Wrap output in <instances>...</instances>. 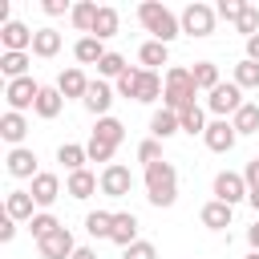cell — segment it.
Wrapping results in <instances>:
<instances>
[{
	"instance_id": "6da1fadb",
	"label": "cell",
	"mask_w": 259,
	"mask_h": 259,
	"mask_svg": "<svg viewBox=\"0 0 259 259\" xmlns=\"http://www.w3.org/2000/svg\"><path fill=\"white\" fill-rule=\"evenodd\" d=\"M146 198L154 202V206H174L178 202V170H174V162H154V166H146Z\"/></svg>"
},
{
	"instance_id": "7a4b0ae2",
	"label": "cell",
	"mask_w": 259,
	"mask_h": 259,
	"mask_svg": "<svg viewBox=\"0 0 259 259\" xmlns=\"http://www.w3.org/2000/svg\"><path fill=\"white\" fill-rule=\"evenodd\" d=\"M138 20H142V28L150 32V40H162V45H170V40L182 32V20H178L166 4H158V0L138 4Z\"/></svg>"
},
{
	"instance_id": "3957f363",
	"label": "cell",
	"mask_w": 259,
	"mask_h": 259,
	"mask_svg": "<svg viewBox=\"0 0 259 259\" xmlns=\"http://www.w3.org/2000/svg\"><path fill=\"white\" fill-rule=\"evenodd\" d=\"M194 77H190V69H182V65H170L166 69V93H162V105L166 109H174V113H182V109H190V105H198L194 101Z\"/></svg>"
},
{
	"instance_id": "277c9868",
	"label": "cell",
	"mask_w": 259,
	"mask_h": 259,
	"mask_svg": "<svg viewBox=\"0 0 259 259\" xmlns=\"http://www.w3.org/2000/svg\"><path fill=\"white\" fill-rule=\"evenodd\" d=\"M243 105H247V101H243V89H239L235 81H223V85H214V89L206 93V109H210L214 117H227V121H231Z\"/></svg>"
},
{
	"instance_id": "5b68a950",
	"label": "cell",
	"mask_w": 259,
	"mask_h": 259,
	"mask_svg": "<svg viewBox=\"0 0 259 259\" xmlns=\"http://www.w3.org/2000/svg\"><path fill=\"white\" fill-rule=\"evenodd\" d=\"M178 20H182V32H186V36H198V40H202V36H210V32H214L219 12H214L210 4H202V0H194V4H186V8H182V16H178Z\"/></svg>"
},
{
	"instance_id": "8992f818",
	"label": "cell",
	"mask_w": 259,
	"mask_h": 259,
	"mask_svg": "<svg viewBox=\"0 0 259 259\" xmlns=\"http://www.w3.org/2000/svg\"><path fill=\"white\" fill-rule=\"evenodd\" d=\"M36 97H40V85L32 77H16L4 85V101L12 113H24V109H36Z\"/></svg>"
},
{
	"instance_id": "52a82bcc",
	"label": "cell",
	"mask_w": 259,
	"mask_h": 259,
	"mask_svg": "<svg viewBox=\"0 0 259 259\" xmlns=\"http://www.w3.org/2000/svg\"><path fill=\"white\" fill-rule=\"evenodd\" d=\"M210 190H214V198H219V202H227V206H239V202L251 194V190H247V178H243V174H235V170H219Z\"/></svg>"
},
{
	"instance_id": "ba28073f",
	"label": "cell",
	"mask_w": 259,
	"mask_h": 259,
	"mask_svg": "<svg viewBox=\"0 0 259 259\" xmlns=\"http://www.w3.org/2000/svg\"><path fill=\"white\" fill-rule=\"evenodd\" d=\"M202 142H206V150H210V154H231V150H235V142H239V134H235V125H231L227 117H214V121L206 125Z\"/></svg>"
},
{
	"instance_id": "9c48e42d",
	"label": "cell",
	"mask_w": 259,
	"mask_h": 259,
	"mask_svg": "<svg viewBox=\"0 0 259 259\" xmlns=\"http://www.w3.org/2000/svg\"><path fill=\"white\" fill-rule=\"evenodd\" d=\"M130 190H134V174H130V166L113 162V166L101 170V194H105V198H125Z\"/></svg>"
},
{
	"instance_id": "30bf717a",
	"label": "cell",
	"mask_w": 259,
	"mask_h": 259,
	"mask_svg": "<svg viewBox=\"0 0 259 259\" xmlns=\"http://www.w3.org/2000/svg\"><path fill=\"white\" fill-rule=\"evenodd\" d=\"M32 36H36V28H28V24H20V20L0 24V45H4V53H32Z\"/></svg>"
},
{
	"instance_id": "8fae6325",
	"label": "cell",
	"mask_w": 259,
	"mask_h": 259,
	"mask_svg": "<svg viewBox=\"0 0 259 259\" xmlns=\"http://www.w3.org/2000/svg\"><path fill=\"white\" fill-rule=\"evenodd\" d=\"M113 97H117V93L109 89V81H101V77H97V81H89V93H85V101H81V105H85L93 117H109Z\"/></svg>"
},
{
	"instance_id": "7c38bea8",
	"label": "cell",
	"mask_w": 259,
	"mask_h": 259,
	"mask_svg": "<svg viewBox=\"0 0 259 259\" xmlns=\"http://www.w3.org/2000/svg\"><path fill=\"white\" fill-rule=\"evenodd\" d=\"M97 190H101V174H93V170H77V174H69V178H65V194H69V198H77V202L93 198Z\"/></svg>"
},
{
	"instance_id": "4fadbf2b",
	"label": "cell",
	"mask_w": 259,
	"mask_h": 259,
	"mask_svg": "<svg viewBox=\"0 0 259 259\" xmlns=\"http://www.w3.org/2000/svg\"><path fill=\"white\" fill-rule=\"evenodd\" d=\"M28 194L36 198V206H40V210H49V206L61 198V178H57V174H49V170H40V174L32 178Z\"/></svg>"
},
{
	"instance_id": "5bb4252c",
	"label": "cell",
	"mask_w": 259,
	"mask_h": 259,
	"mask_svg": "<svg viewBox=\"0 0 259 259\" xmlns=\"http://www.w3.org/2000/svg\"><path fill=\"white\" fill-rule=\"evenodd\" d=\"M36 247H40V255H45V259H73V251H77V243H73V231H69V227L53 231V235H49V239H40Z\"/></svg>"
},
{
	"instance_id": "9a60e30c",
	"label": "cell",
	"mask_w": 259,
	"mask_h": 259,
	"mask_svg": "<svg viewBox=\"0 0 259 259\" xmlns=\"http://www.w3.org/2000/svg\"><path fill=\"white\" fill-rule=\"evenodd\" d=\"M4 166H8V174H12V178H36V174H40V170H36V154H32L28 146H16V150H8Z\"/></svg>"
},
{
	"instance_id": "2e32d148",
	"label": "cell",
	"mask_w": 259,
	"mask_h": 259,
	"mask_svg": "<svg viewBox=\"0 0 259 259\" xmlns=\"http://www.w3.org/2000/svg\"><path fill=\"white\" fill-rule=\"evenodd\" d=\"M121 251L138 243V214L134 210H113V235H109Z\"/></svg>"
},
{
	"instance_id": "e0dca14e",
	"label": "cell",
	"mask_w": 259,
	"mask_h": 259,
	"mask_svg": "<svg viewBox=\"0 0 259 259\" xmlns=\"http://www.w3.org/2000/svg\"><path fill=\"white\" fill-rule=\"evenodd\" d=\"M57 89H61V97L69 101V97H77V101H85V93H89V77L73 65V69H61V77H57Z\"/></svg>"
},
{
	"instance_id": "ac0fdd59",
	"label": "cell",
	"mask_w": 259,
	"mask_h": 259,
	"mask_svg": "<svg viewBox=\"0 0 259 259\" xmlns=\"http://www.w3.org/2000/svg\"><path fill=\"white\" fill-rule=\"evenodd\" d=\"M32 206H36V198L28 190H8V198H4V214L12 223H32Z\"/></svg>"
},
{
	"instance_id": "d6986e66",
	"label": "cell",
	"mask_w": 259,
	"mask_h": 259,
	"mask_svg": "<svg viewBox=\"0 0 259 259\" xmlns=\"http://www.w3.org/2000/svg\"><path fill=\"white\" fill-rule=\"evenodd\" d=\"M174 134H182V121H178V113L174 109H154V117H150V138H158V142H166V138H174Z\"/></svg>"
},
{
	"instance_id": "ffe728a7",
	"label": "cell",
	"mask_w": 259,
	"mask_h": 259,
	"mask_svg": "<svg viewBox=\"0 0 259 259\" xmlns=\"http://www.w3.org/2000/svg\"><path fill=\"white\" fill-rule=\"evenodd\" d=\"M231 210H235V206H227V202L210 198V202L198 210V223H202L206 231H227V227H231Z\"/></svg>"
},
{
	"instance_id": "44dd1931",
	"label": "cell",
	"mask_w": 259,
	"mask_h": 259,
	"mask_svg": "<svg viewBox=\"0 0 259 259\" xmlns=\"http://www.w3.org/2000/svg\"><path fill=\"white\" fill-rule=\"evenodd\" d=\"M65 109V97H61V89L57 85H40V97H36V117H45V121H53L57 113Z\"/></svg>"
},
{
	"instance_id": "7402d4cb",
	"label": "cell",
	"mask_w": 259,
	"mask_h": 259,
	"mask_svg": "<svg viewBox=\"0 0 259 259\" xmlns=\"http://www.w3.org/2000/svg\"><path fill=\"white\" fill-rule=\"evenodd\" d=\"M162 93H166V77H158L154 69H142V81H138V97H134V101L150 105V101H158Z\"/></svg>"
},
{
	"instance_id": "603a6c76",
	"label": "cell",
	"mask_w": 259,
	"mask_h": 259,
	"mask_svg": "<svg viewBox=\"0 0 259 259\" xmlns=\"http://www.w3.org/2000/svg\"><path fill=\"white\" fill-rule=\"evenodd\" d=\"M24 134H28V121H24V113H12V109H8V113L0 117V138H4V142L16 150V146L24 142Z\"/></svg>"
},
{
	"instance_id": "cb8c5ba5",
	"label": "cell",
	"mask_w": 259,
	"mask_h": 259,
	"mask_svg": "<svg viewBox=\"0 0 259 259\" xmlns=\"http://www.w3.org/2000/svg\"><path fill=\"white\" fill-rule=\"evenodd\" d=\"M89 138H97V142H105V146H121L125 142V125L117 121V117H97V125H93V134Z\"/></svg>"
},
{
	"instance_id": "d4e9b609",
	"label": "cell",
	"mask_w": 259,
	"mask_h": 259,
	"mask_svg": "<svg viewBox=\"0 0 259 259\" xmlns=\"http://www.w3.org/2000/svg\"><path fill=\"white\" fill-rule=\"evenodd\" d=\"M117 24H121L117 8L101 4V8H97V20H93V32H89V36H97V40H109V36H117Z\"/></svg>"
},
{
	"instance_id": "484cf974",
	"label": "cell",
	"mask_w": 259,
	"mask_h": 259,
	"mask_svg": "<svg viewBox=\"0 0 259 259\" xmlns=\"http://www.w3.org/2000/svg\"><path fill=\"white\" fill-rule=\"evenodd\" d=\"M105 53H109V49H105V40H97V36H81V40L73 45V57H77L81 65H101Z\"/></svg>"
},
{
	"instance_id": "4316f807",
	"label": "cell",
	"mask_w": 259,
	"mask_h": 259,
	"mask_svg": "<svg viewBox=\"0 0 259 259\" xmlns=\"http://www.w3.org/2000/svg\"><path fill=\"white\" fill-rule=\"evenodd\" d=\"M138 61H142V69H154V73H158V65H170V45L146 40V45L138 49Z\"/></svg>"
},
{
	"instance_id": "83f0119b",
	"label": "cell",
	"mask_w": 259,
	"mask_h": 259,
	"mask_svg": "<svg viewBox=\"0 0 259 259\" xmlns=\"http://www.w3.org/2000/svg\"><path fill=\"white\" fill-rule=\"evenodd\" d=\"M57 162H61L69 174H77V170H85L89 154H85V146H77V142H61V146H57Z\"/></svg>"
},
{
	"instance_id": "f1b7e54d",
	"label": "cell",
	"mask_w": 259,
	"mask_h": 259,
	"mask_svg": "<svg viewBox=\"0 0 259 259\" xmlns=\"http://www.w3.org/2000/svg\"><path fill=\"white\" fill-rule=\"evenodd\" d=\"M61 53V32L57 28H36V36H32V57H57Z\"/></svg>"
},
{
	"instance_id": "f546056e",
	"label": "cell",
	"mask_w": 259,
	"mask_h": 259,
	"mask_svg": "<svg viewBox=\"0 0 259 259\" xmlns=\"http://www.w3.org/2000/svg\"><path fill=\"white\" fill-rule=\"evenodd\" d=\"M190 77H194V89H198V93H210L214 85H223V81H219V65H214V61H194Z\"/></svg>"
},
{
	"instance_id": "4dcf8cb0",
	"label": "cell",
	"mask_w": 259,
	"mask_h": 259,
	"mask_svg": "<svg viewBox=\"0 0 259 259\" xmlns=\"http://www.w3.org/2000/svg\"><path fill=\"white\" fill-rule=\"evenodd\" d=\"M97 8H101V4H93V0H81V4H73V12H69L73 28L89 36V32H93V20H97Z\"/></svg>"
},
{
	"instance_id": "1f68e13d",
	"label": "cell",
	"mask_w": 259,
	"mask_h": 259,
	"mask_svg": "<svg viewBox=\"0 0 259 259\" xmlns=\"http://www.w3.org/2000/svg\"><path fill=\"white\" fill-rule=\"evenodd\" d=\"M85 231L93 239H109L113 235V210H89L85 214Z\"/></svg>"
},
{
	"instance_id": "d6a6232c",
	"label": "cell",
	"mask_w": 259,
	"mask_h": 259,
	"mask_svg": "<svg viewBox=\"0 0 259 259\" xmlns=\"http://www.w3.org/2000/svg\"><path fill=\"white\" fill-rule=\"evenodd\" d=\"M231 125H235V134L243 138V134H259V105L255 101H247L235 117H231Z\"/></svg>"
},
{
	"instance_id": "836d02e7",
	"label": "cell",
	"mask_w": 259,
	"mask_h": 259,
	"mask_svg": "<svg viewBox=\"0 0 259 259\" xmlns=\"http://www.w3.org/2000/svg\"><path fill=\"white\" fill-rule=\"evenodd\" d=\"M0 73H4L8 81L28 77V53H0Z\"/></svg>"
},
{
	"instance_id": "e575fe53",
	"label": "cell",
	"mask_w": 259,
	"mask_h": 259,
	"mask_svg": "<svg viewBox=\"0 0 259 259\" xmlns=\"http://www.w3.org/2000/svg\"><path fill=\"white\" fill-rule=\"evenodd\" d=\"M178 121H182V134H190V138H194V134H206V125H210L202 105H190V109H182V113H178Z\"/></svg>"
},
{
	"instance_id": "d590c367",
	"label": "cell",
	"mask_w": 259,
	"mask_h": 259,
	"mask_svg": "<svg viewBox=\"0 0 259 259\" xmlns=\"http://www.w3.org/2000/svg\"><path fill=\"white\" fill-rule=\"evenodd\" d=\"M231 81H235L239 89H259V65L243 57V61L235 65V73H231Z\"/></svg>"
},
{
	"instance_id": "8d00e7d4",
	"label": "cell",
	"mask_w": 259,
	"mask_h": 259,
	"mask_svg": "<svg viewBox=\"0 0 259 259\" xmlns=\"http://www.w3.org/2000/svg\"><path fill=\"white\" fill-rule=\"evenodd\" d=\"M28 231H32V239L40 243V239H49L53 231H61V219H57V214H49V210H40V214H32Z\"/></svg>"
},
{
	"instance_id": "74e56055",
	"label": "cell",
	"mask_w": 259,
	"mask_h": 259,
	"mask_svg": "<svg viewBox=\"0 0 259 259\" xmlns=\"http://www.w3.org/2000/svg\"><path fill=\"white\" fill-rule=\"evenodd\" d=\"M247 4H251V0H219V4H214V12H219V20L239 24V16L247 12Z\"/></svg>"
},
{
	"instance_id": "f35d334b",
	"label": "cell",
	"mask_w": 259,
	"mask_h": 259,
	"mask_svg": "<svg viewBox=\"0 0 259 259\" xmlns=\"http://www.w3.org/2000/svg\"><path fill=\"white\" fill-rule=\"evenodd\" d=\"M125 69H130V65H125V57H121V53H105V57H101V65H97L101 81H105V77H113V81H117Z\"/></svg>"
},
{
	"instance_id": "ab89813d",
	"label": "cell",
	"mask_w": 259,
	"mask_h": 259,
	"mask_svg": "<svg viewBox=\"0 0 259 259\" xmlns=\"http://www.w3.org/2000/svg\"><path fill=\"white\" fill-rule=\"evenodd\" d=\"M85 154H89V162H105V166H113V146H105V142H97V138H89L85 142Z\"/></svg>"
},
{
	"instance_id": "60d3db41",
	"label": "cell",
	"mask_w": 259,
	"mask_h": 259,
	"mask_svg": "<svg viewBox=\"0 0 259 259\" xmlns=\"http://www.w3.org/2000/svg\"><path fill=\"white\" fill-rule=\"evenodd\" d=\"M138 81H142V69L130 65V69L117 77V93H121V97H138Z\"/></svg>"
},
{
	"instance_id": "b9f144b4",
	"label": "cell",
	"mask_w": 259,
	"mask_h": 259,
	"mask_svg": "<svg viewBox=\"0 0 259 259\" xmlns=\"http://www.w3.org/2000/svg\"><path fill=\"white\" fill-rule=\"evenodd\" d=\"M235 28H239V32H243V36L251 40V36L259 32V8H255V4H247V12L239 16V24H235Z\"/></svg>"
},
{
	"instance_id": "7bdbcfd3",
	"label": "cell",
	"mask_w": 259,
	"mask_h": 259,
	"mask_svg": "<svg viewBox=\"0 0 259 259\" xmlns=\"http://www.w3.org/2000/svg\"><path fill=\"white\" fill-rule=\"evenodd\" d=\"M138 162H146V166L162 162V142H158V138H146V142L138 146Z\"/></svg>"
},
{
	"instance_id": "ee69618b",
	"label": "cell",
	"mask_w": 259,
	"mask_h": 259,
	"mask_svg": "<svg viewBox=\"0 0 259 259\" xmlns=\"http://www.w3.org/2000/svg\"><path fill=\"white\" fill-rule=\"evenodd\" d=\"M121 259H158V247H154V243H146V239H138L134 247H125V251H121Z\"/></svg>"
},
{
	"instance_id": "f6af8a7d",
	"label": "cell",
	"mask_w": 259,
	"mask_h": 259,
	"mask_svg": "<svg viewBox=\"0 0 259 259\" xmlns=\"http://www.w3.org/2000/svg\"><path fill=\"white\" fill-rule=\"evenodd\" d=\"M40 8H45V16H65V12H73L69 0H40Z\"/></svg>"
},
{
	"instance_id": "bcb514c9",
	"label": "cell",
	"mask_w": 259,
	"mask_h": 259,
	"mask_svg": "<svg viewBox=\"0 0 259 259\" xmlns=\"http://www.w3.org/2000/svg\"><path fill=\"white\" fill-rule=\"evenodd\" d=\"M243 178H247V190H259V158H251L243 166Z\"/></svg>"
},
{
	"instance_id": "7dc6e473",
	"label": "cell",
	"mask_w": 259,
	"mask_h": 259,
	"mask_svg": "<svg viewBox=\"0 0 259 259\" xmlns=\"http://www.w3.org/2000/svg\"><path fill=\"white\" fill-rule=\"evenodd\" d=\"M12 239H16V223L4 214V223H0V243H12Z\"/></svg>"
},
{
	"instance_id": "c3c4849f",
	"label": "cell",
	"mask_w": 259,
	"mask_h": 259,
	"mask_svg": "<svg viewBox=\"0 0 259 259\" xmlns=\"http://www.w3.org/2000/svg\"><path fill=\"white\" fill-rule=\"evenodd\" d=\"M247 61H255V65H259V32L247 40Z\"/></svg>"
},
{
	"instance_id": "681fc988",
	"label": "cell",
	"mask_w": 259,
	"mask_h": 259,
	"mask_svg": "<svg viewBox=\"0 0 259 259\" xmlns=\"http://www.w3.org/2000/svg\"><path fill=\"white\" fill-rule=\"evenodd\" d=\"M247 243H251V251H259V219H255V227H247Z\"/></svg>"
},
{
	"instance_id": "f907efd6",
	"label": "cell",
	"mask_w": 259,
	"mask_h": 259,
	"mask_svg": "<svg viewBox=\"0 0 259 259\" xmlns=\"http://www.w3.org/2000/svg\"><path fill=\"white\" fill-rule=\"evenodd\" d=\"M73 259H97V251H93V247H77V251H73Z\"/></svg>"
},
{
	"instance_id": "816d5d0a",
	"label": "cell",
	"mask_w": 259,
	"mask_h": 259,
	"mask_svg": "<svg viewBox=\"0 0 259 259\" xmlns=\"http://www.w3.org/2000/svg\"><path fill=\"white\" fill-rule=\"evenodd\" d=\"M247 202H251V206H255V214H259V190H251V194H247Z\"/></svg>"
},
{
	"instance_id": "f5cc1de1",
	"label": "cell",
	"mask_w": 259,
	"mask_h": 259,
	"mask_svg": "<svg viewBox=\"0 0 259 259\" xmlns=\"http://www.w3.org/2000/svg\"><path fill=\"white\" fill-rule=\"evenodd\" d=\"M243 259H259V251H247V255H243Z\"/></svg>"
}]
</instances>
